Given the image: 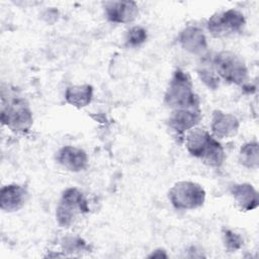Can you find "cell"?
<instances>
[{
    "label": "cell",
    "mask_w": 259,
    "mask_h": 259,
    "mask_svg": "<svg viewBox=\"0 0 259 259\" xmlns=\"http://www.w3.org/2000/svg\"><path fill=\"white\" fill-rule=\"evenodd\" d=\"M56 160L63 168L71 172H80L86 169L88 165L86 152L74 146L62 147L57 152Z\"/></svg>",
    "instance_id": "11"
},
{
    "label": "cell",
    "mask_w": 259,
    "mask_h": 259,
    "mask_svg": "<svg viewBox=\"0 0 259 259\" xmlns=\"http://www.w3.org/2000/svg\"><path fill=\"white\" fill-rule=\"evenodd\" d=\"M239 162L248 169H257L259 166V144L251 141L242 145L239 152Z\"/></svg>",
    "instance_id": "16"
},
{
    "label": "cell",
    "mask_w": 259,
    "mask_h": 259,
    "mask_svg": "<svg viewBox=\"0 0 259 259\" xmlns=\"http://www.w3.org/2000/svg\"><path fill=\"white\" fill-rule=\"evenodd\" d=\"M164 103L172 110L200 107L199 97L193 91L191 77L187 72L181 69L174 71L164 94Z\"/></svg>",
    "instance_id": "2"
},
{
    "label": "cell",
    "mask_w": 259,
    "mask_h": 259,
    "mask_svg": "<svg viewBox=\"0 0 259 259\" xmlns=\"http://www.w3.org/2000/svg\"><path fill=\"white\" fill-rule=\"evenodd\" d=\"M27 199L28 191L23 185L7 184L0 190V207L3 211L13 212L20 209Z\"/></svg>",
    "instance_id": "8"
},
{
    "label": "cell",
    "mask_w": 259,
    "mask_h": 259,
    "mask_svg": "<svg viewBox=\"0 0 259 259\" xmlns=\"http://www.w3.org/2000/svg\"><path fill=\"white\" fill-rule=\"evenodd\" d=\"M197 75H198L199 79L201 80V82L207 88H209L211 90H215L219 88L221 79L213 70L209 69L208 67L202 66L197 69Z\"/></svg>",
    "instance_id": "18"
},
{
    "label": "cell",
    "mask_w": 259,
    "mask_h": 259,
    "mask_svg": "<svg viewBox=\"0 0 259 259\" xmlns=\"http://www.w3.org/2000/svg\"><path fill=\"white\" fill-rule=\"evenodd\" d=\"M107 19L114 23L132 22L139 15V7L135 1H108L104 3Z\"/></svg>",
    "instance_id": "9"
},
{
    "label": "cell",
    "mask_w": 259,
    "mask_h": 259,
    "mask_svg": "<svg viewBox=\"0 0 259 259\" xmlns=\"http://www.w3.org/2000/svg\"><path fill=\"white\" fill-rule=\"evenodd\" d=\"M213 68L219 77L226 82L245 86L248 80V69L244 60L230 51L217 53L212 58Z\"/></svg>",
    "instance_id": "5"
},
{
    "label": "cell",
    "mask_w": 259,
    "mask_h": 259,
    "mask_svg": "<svg viewBox=\"0 0 259 259\" xmlns=\"http://www.w3.org/2000/svg\"><path fill=\"white\" fill-rule=\"evenodd\" d=\"M148 257H149V258H167L168 255L166 254L165 250H163V249H157V250L153 251Z\"/></svg>",
    "instance_id": "21"
},
{
    "label": "cell",
    "mask_w": 259,
    "mask_h": 259,
    "mask_svg": "<svg viewBox=\"0 0 259 259\" xmlns=\"http://www.w3.org/2000/svg\"><path fill=\"white\" fill-rule=\"evenodd\" d=\"M188 153L210 167H221L225 161V151L221 143L207 131L193 127L185 139Z\"/></svg>",
    "instance_id": "1"
},
{
    "label": "cell",
    "mask_w": 259,
    "mask_h": 259,
    "mask_svg": "<svg viewBox=\"0 0 259 259\" xmlns=\"http://www.w3.org/2000/svg\"><path fill=\"white\" fill-rule=\"evenodd\" d=\"M168 197L176 209H195L203 205L205 191L203 187L193 181L176 182L169 190Z\"/></svg>",
    "instance_id": "6"
},
{
    "label": "cell",
    "mask_w": 259,
    "mask_h": 259,
    "mask_svg": "<svg viewBox=\"0 0 259 259\" xmlns=\"http://www.w3.org/2000/svg\"><path fill=\"white\" fill-rule=\"evenodd\" d=\"M231 194L241 210H253L259 204L258 192L249 183H236L232 185Z\"/></svg>",
    "instance_id": "14"
},
{
    "label": "cell",
    "mask_w": 259,
    "mask_h": 259,
    "mask_svg": "<svg viewBox=\"0 0 259 259\" xmlns=\"http://www.w3.org/2000/svg\"><path fill=\"white\" fill-rule=\"evenodd\" d=\"M93 98V87L89 84L73 85L66 89L65 99L67 103L77 108H83L90 104Z\"/></svg>",
    "instance_id": "15"
},
{
    "label": "cell",
    "mask_w": 259,
    "mask_h": 259,
    "mask_svg": "<svg viewBox=\"0 0 259 259\" xmlns=\"http://www.w3.org/2000/svg\"><path fill=\"white\" fill-rule=\"evenodd\" d=\"M87 212H89L88 201L81 190L69 187L63 191L56 209V219L61 227H70L79 215Z\"/></svg>",
    "instance_id": "4"
},
{
    "label": "cell",
    "mask_w": 259,
    "mask_h": 259,
    "mask_svg": "<svg viewBox=\"0 0 259 259\" xmlns=\"http://www.w3.org/2000/svg\"><path fill=\"white\" fill-rule=\"evenodd\" d=\"M1 122L13 132H27L33 122L32 111L28 102L22 97H6L2 93Z\"/></svg>",
    "instance_id": "3"
},
{
    "label": "cell",
    "mask_w": 259,
    "mask_h": 259,
    "mask_svg": "<svg viewBox=\"0 0 259 259\" xmlns=\"http://www.w3.org/2000/svg\"><path fill=\"white\" fill-rule=\"evenodd\" d=\"M223 241H224L225 248L229 252L238 251L244 245V240L241 237V235H239L236 232H234L232 230H229V229L228 230H224Z\"/></svg>",
    "instance_id": "19"
},
{
    "label": "cell",
    "mask_w": 259,
    "mask_h": 259,
    "mask_svg": "<svg viewBox=\"0 0 259 259\" xmlns=\"http://www.w3.org/2000/svg\"><path fill=\"white\" fill-rule=\"evenodd\" d=\"M63 249L66 252L73 253V252H81V251H87L89 249L86 242L81 239L80 237H74L69 236L64 238L63 240Z\"/></svg>",
    "instance_id": "20"
},
{
    "label": "cell",
    "mask_w": 259,
    "mask_h": 259,
    "mask_svg": "<svg viewBox=\"0 0 259 259\" xmlns=\"http://www.w3.org/2000/svg\"><path fill=\"white\" fill-rule=\"evenodd\" d=\"M201 118L200 107L174 109L169 117V125L177 135H183L185 132L195 127Z\"/></svg>",
    "instance_id": "10"
},
{
    "label": "cell",
    "mask_w": 259,
    "mask_h": 259,
    "mask_svg": "<svg viewBox=\"0 0 259 259\" xmlns=\"http://www.w3.org/2000/svg\"><path fill=\"white\" fill-rule=\"evenodd\" d=\"M240 122L232 113H226L222 110H214L211 115V132L215 138L226 139L237 135Z\"/></svg>",
    "instance_id": "13"
},
{
    "label": "cell",
    "mask_w": 259,
    "mask_h": 259,
    "mask_svg": "<svg viewBox=\"0 0 259 259\" xmlns=\"http://www.w3.org/2000/svg\"><path fill=\"white\" fill-rule=\"evenodd\" d=\"M179 42L181 47L188 53L196 56H204L207 52L206 36L199 27L187 26L183 28L179 34Z\"/></svg>",
    "instance_id": "12"
},
{
    "label": "cell",
    "mask_w": 259,
    "mask_h": 259,
    "mask_svg": "<svg viewBox=\"0 0 259 259\" xmlns=\"http://www.w3.org/2000/svg\"><path fill=\"white\" fill-rule=\"evenodd\" d=\"M246 24V18L242 12L229 9L211 15L207 20V29L213 36H227L240 32Z\"/></svg>",
    "instance_id": "7"
},
{
    "label": "cell",
    "mask_w": 259,
    "mask_h": 259,
    "mask_svg": "<svg viewBox=\"0 0 259 259\" xmlns=\"http://www.w3.org/2000/svg\"><path fill=\"white\" fill-rule=\"evenodd\" d=\"M148 33L147 30L142 26L131 27L125 35V42L128 47H139L147 40Z\"/></svg>",
    "instance_id": "17"
}]
</instances>
